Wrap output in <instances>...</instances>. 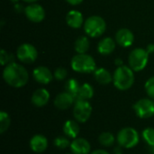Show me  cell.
Listing matches in <instances>:
<instances>
[{"instance_id":"cell-1","label":"cell","mask_w":154,"mask_h":154,"mask_svg":"<svg viewBox=\"0 0 154 154\" xmlns=\"http://www.w3.org/2000/svg\"><path fill=\"white\" fill-rule=\"evenodd\" d=\"M3 79L10 87L20 88L28 83L29 74L23 66L16 62H12L5 67L3 70Z\"/></svg>"},{"instance_id":"cell-2","label":"cell","mask_w":154,"mask_h":154,"mask_svg":"<svg viewBox=\"0 0 154 154\" xmlns=\"http://www.w3.org/2000/svg\"><path fill=\"white\" fill-rule=\"evenodd\" d=\"M134 71L125 65L117 67L113 75L114 86L122 91L128 90L131 88L134 83Z\"/></svg>"},{"instance_id":"cell-3","label":"cell","mask_w":154,"mask_h":154,"mask_svg":"<svg viewBox=\"0 0 154 154\" xmlns=\"http://www.w3.org/2000/svg\"><path fill=\"white\" fill-rule=\"evenodd\" d=\"M71 68L79 73H91L97 69L94 58L88 53H77L71 60Z\"/></svg>"},{"instance_id":"cell-4","label":"cell","mask_w":154,"mask_h":154,"mask_svg":"<svg viewBox=\"0 0 154 154\" xmlns=\"http://www.w3.org/2000/svg\"><path fill=\"white\" fill-rule=\"evenodd\" d=\"M106 29V21L98 15H92L84 22V31L88 36L97 38L101 36Z\"/></svg>"},{"instance_id":"cell-5","label":"cell","mask_w":154,"mask_h":154,"mask_svg":"<svg viewBox=\"0 0 154 154\" xmlns=\"http://www.w3.org/2000/svg\"><path fill=\"white\" fill-rule=\"evenodd\" d=\"M116 141L121 147L125 149H132L139 143V133L133 127H125L117 133Z\"/></svg>"},{"instance_id":"cell-6","label":"cell","mask_w":154,"mask_h":154,"mask_svg":"<svg viewBox=\"0 0 154 154\" xmlns=\"http://www.w3.org/2000/svg\"><path fill=\"white\" fill-rule=\"evenodd\" d=\"M149 53L146 49L136 48L133 50L128 57L129 67L134 71L139 72L145 69L149 61Z\"/></svg>"},{"instance_id":"cell-7","label":"cell","mask_w":154,"mask_h":154,"mask_svg":"<svg viewBox=\"0 0 154 154\" xmlns=\"http://www.w3.org/2000/svg\"><path fill=\"white\" fill-rule=\"evenodd\" d=\"M92 106L88 100H76L73 105V117L79 123H86L92 115Z\"/></svg>"},{"instance_id":"cell-8","label":"cell","mask_w":154,"mask_h":154,"mask_svg":"<svg viewBox=\"0 0 154 154\" xmlns=\"http://www.w3.org/2000/svg\"><path fill=\"white\" fill-rule=\"evenodd\" d=\"M133 109L139 118H151L154 116V100L150 97L141 98L134 103Z\"/></svg>"},{"instance_id":"cell-9","label":"cell","mask_w":154,"mask_h":154,"mask_svg":"<svg viewBox=\"0 0 154 154\" xmlns=\"http://www.w3.org/2000/svg\"><path fill=\"white\" fill-rule=\"evenodd\" d=\"M16 57L22 63L31 64L36 60L38 51L32 44L23 43L16 50Z\"/></svg>"},{"instance_id":"cell-10","label":"cell","mask_w":154,"mask_h":154,"mask_svg":"<svg viewBox=\"0 0 154 154\" xmlns=\"http://www.w3.org/2000/svg\"><path fill=\"white\" fill-rule=\"evenodd\" d=\"M24 14L26 18L32 23H41L45 18L44 8L37 3L30 4L27 5L24 8Z\"/></svg>"},{"instance_id":"cell-11","label":"cell","mask_w":154,"mask_h":154,"mask_svg":"<svg viewBox=\"0 0 154 154\" xmlns=\"http://www.w3.org/2000/svg\"><path fill=\"white\" fill-rule=\"evenodd\" d=\"M76 102V98L67 91L61 92L56 96L53 104L54 106L60 110H67L72 106Z\"/></svg>"},{"instance_id":"cell-12","label":"cell","mask_w":154,"mask_h":154,"mask_svg":"<svg viewBox=\"0 0 154 154\" xmlns=\"http://www.w3.org/2000/svg\"><path fill=\"white\" fill-rule=\"evenodd\" d=\"M69 148L72 154H90L91 152V145L89 142L82 137L73 139Z\"/></svg>"},{"instance_id":"cell-13","label":"cell","mask_w":154,"mask_h":154,"mask_svg":"<svg viewBox=\"0 0 154 154\" xmlns=\"http://www.w3.org/2000/svg\"><path fill=\"white\" fill-rule=\"evenodd\" d=\"M32 77L36 82L42 85H47L51 82L54 78L50 69L44 66H39L32 71Z\"/></svg>"},{"instance_id":"cell-14","label":"cell","mask_w":154,"mask_h":154,"mask_svg":"<svg viewBox=\"0 0 154 154\" xmlns=\"http://www.w3.org/2000/svg\"><path fill=\"white\" fill-rule=\"evenodd\" d=\"M116 42L118 45L127 48L133 45L134 42V35L127 28H121L116 33Z\"/></svg>"},{"instance_id":"cell-15","label":"cell","mask_w":154,"mask_h":154,"mask_svg":"<svg viewBox=\"0 0 154 154\" xmlns=\"http://www.w3.org/2000/svg\"><path fill=\"white\" fill-rule=\"evenodd\" d=\"M50 93L45 88H38L32 95V104L36 107H42L50 101Z\"/></svg>"},{"instance_id":"cell-16","label":"cell","mask_w":154,"mask_h":154,"mask_svg":"<svg viewBox=\"0 0 154 154\" xmlns=\"http://www.w3.org/2000/svg\"><path fill=\"white\" fill-rule=\"evenodd\" d=\"M48 140L42 134L33 135L29 143L31 150L35 153H42L45 152L48 148Z\"/></svg>"},{"instance_id":"cell-17","label":"cell","mask_w":154,"mask_h":154,"mask_svg":"<svg viewBox=\"0 0 154 154\" xmlns=\"http://www.w3.org/2000/svg\"><path fill=\"white\" fill-rule=\"evenodd\" d=\"M65 20L67 24L73 29L80 28L85 22L82 14L78 10H70L69 12H68Z\"/></svg>"},{"instance_id":"cell-18","label":"cell","mask_w":154,"mask_h":154,"mask_svg":"<svg viewBox=\"0 0 154 154\" xmlns=\"http://www.w3.org/2000/svg\"><path fill=\"white\" fill-rule=\"evenodd\" d=\"M116 41L111 37L103 38L97 44V51L101 55L106 56L114 52L116 49Z\"/></svg>"},{"instance_id":"cell-19","label":"cell","mask_w":154,"mask_h":154,"mask_svg":"<svg viewBox=\"0 0 154 154\" xmlns=\"http://www.w3.org/2000/svg\"><path fill=\"white\" fill-rule=\"evenodd\" d=\"M62 131H63V134H65V136L69 137V139L73 140V139L77 138L80 132L79 122L76 120H67L63 125Z\"/></svg>"},{"instance_id":"cell-20","label":"cell","mask_w":154,"mask_h":154,"mask_svg":"<svg viewBox=\"0 0 154 154\" xmlns=\"http://www.w3.org/2000/svg\"><path fill=\"white\" fill-rule=\"evenodd\" d=\"M94 78L101 85H108L113 82V75L105 68L97 69L94 71Z\"/></svg>"},{"instance_id":"cell-21","label":"cell","mask_w":154,"mask_h":154,"mask_svg":"<svg viewBox=\"0 0 154 154\" xmlns=\"http://www.w3.org/2000/svg\"><path fill=\"white\" fill-rule=\"evenodd\" d=\"M94 96V88L88 83H84L80 86L76 100H89Z\"/></svg>"},{"instance_id":"cell-22","label":"cell","mask_w":154,"mask_h":154,"mask_svg":"<svg viewBox=\"0 0 154 154\" xmlns=\"http://www.w3.org/2000/svg\"><path fill=\"white\" fill-rule=\"evenodd\" d=\"M89 40L87 36H80L79 37L75 43H74V49L77 53L83 54L87 53V51L89 49Z\"/></svg>"},{"instance_id":"cell-23","label":"cell","mask_w":154,"mask_h":154,"mask_svg":"<svg viewBox=\"0 0 154 154\" xmlns=\"http://www.w3.org/2000/svg\"><path fill=\"white\" fill-rule=\"evenodd\" d=\"M80 84L76 79H69L65 83V91L71 94L75 98H77L79 90L80 88Z\"/></svg>"},{"instance_id":"cell-24","label":"cell","mask_w":154,"mask_h":154,"mask_svg":"<svg viewBox=\"0 0 154 154\" xmlns=\"http://www.w3.org/2000/svg\"><path fill=\"white\" fill-rule=\"evenodd\" d=\"M99 143L104 147H111L116 143V138L114 134L110 132H104L98 137Z\"/></svg>"},{"instance_id":"cell-25","label":"cell","mask_w":154,"mask_h":154,"mask_svg":"<svg viewBox=\"0 0 154 154\" xmlns=\"http://www.w3.org/2000/svg\"><path fill=\"white\" fill-rule=\"evenodd\" d=\"M11 125V119L9 115L5 111L0 112V134H5Z\"/></svg>"},{"instance_id":"cell-26","label":"cell","mask_w":154,"mask_h":154,"mask_svg":"<svg viewBox=\"0 0 154 154\" xmlns=\"http://www.w3.org/2000/svg\"><path fill=\"white\" fill-rule=\"evenodd\" d=\"M70 143L71 142L69 141V138L67 136H58L53 141L54 146L60 150H64L69 148L70 146Z\"/></svg>"},{"instance_id":"cell-27","label":"cell","mask_w":154,"mask_h":154,"mask_svg":"<svg viewBox=\"0 0 154 154\" xmlns=\"http://www.w3.org/2000/svg\"><path fill=\"white\" fill-rule=\"evenodd\" d=\"M142 136L150 147L154 146V128L148 127L144 129L142 133Z\"/></svg>"},{"instance_id":"cell-28","label":"cell","mask_w":154,"mask_h":154,"mask_svg":"<svg viewBox=\"0 0 154 154\" xmlns=\"http://www.w3.org/2000/svg\"><path fill=\"white\" fill-rule=\"evenodd\" d=\"M13 55L12 54H9L7 51H5L4 49L1 50L0 51V61H1V64L3 66H6L7 64L9 63H12V62H14V59H13Z\"/></svg>"},{"instance_id":"cell-29","label":"cell","mask_w":154,"mask_h":154,"mask_svg":"<svg viewBox=\"0 0 154 154\" xmlns=\"http://www.w3.org/2000/svg\"><path fill=\"white\" fill-rule=\"evenodd\" d=\"M144 88L146 91L147 96L154 100V76L150 78L144 85Z\"/></svg>"},{"instance_id":"cell-30","label":"cell","mask_w":154,"mask_h":154,"mask_svg":"<svg viewBox=\"0 0 154 154\" xmlns=\"http://www.w3.org/2000/svg\"><path fill=\"white\" fill-rule=\"evenodd\" d=\"M68 75V72H67V69H64V68H58L55 69L54 73H53V77L56 80H59V81H62L66 79Z\"/></svg>"},{"instance_id":"cell-31","label":"cell","mask_w":154,"mask_h":154,"mask_svg":"<svg viewBox=\"0 0 154 154\" xmlns=\"http://www.w3.org/2000/svg\"><path fill=\"white\" fill-rule=\"evenodd\" d=\"M67 3H69L71 5H78L83 2V0H66Z\"/></svg>"},{"instance_id":"cell-32","label":"cell","mask_w":154,"mask_h":154,"mask_svg":"<svg viewBox=\"0 0 154 154\" xmlns=\"http://www.w3.org/2000/svg\"><path fill=\"white\" fill-rule=\"evenodd\" d=\"M90 154H110L107 151L103 150V149H98V150H95L94 152H91Z\"/></svg>"},{"instance_id":"cell-33","label":"cell","mask_w":154,"mask_h":154,"mask_svg":"<svg viewBox=\"0 0 154 154\" xmlns=\"http://www.w3.org/2000/svg\"><path fill=\"white\" fill-rule=\"evenodd\" d=\"M114 154H123V147L118 145L114 149Z\"/></svg>"},{"instance_id":"cell-34","label":"cell","mask_w":154,"mask_h":154,"mask_svg":"<svg viewBox=\"0 0 154 154\" xmlns=\"http://www.w3.org/2000/svg\"><path fill=\"white\" fill-rule=\"evenodd\" d=\"M146 51H147V52L149 53V54H151V53H153L154 52V44H149L148 46H147V48H146Z\"/></svg>"},{"instance_id":"cell-35","label":"cell","mask_w":154,"mask_h":154,"mask_svg":"<svg viewBox=\"0 0 154 154\" xmlns=\"http://www.w3.org/2000/svg\"><path fill=\"white\" fill-rule=\"evenodd\" d=\"M115 64H116L117 67H120V66L124 65V61H123L120 58H117V59H116V60H115Z\"/></svg>"},{"instance_id":"cell-36","label":"cell","mask_w":154,"mask_h":154,"mask_svg":"<svg viewBox=\"0 0 154 154\" xmlns=\"http://www.w3.org/2000/svg\"><path fill=\"white\" fill-rule=\"evenodd\" d=\"M14 10H15L16 12L20 13V12L23 10V6H22L20 4H15V5H14Z\"/></svg>"},{"instance_id":"cell-37","label":"cell","mask_w":154,"mask_h":154,"mask_svg":"<svg viewBox=\"0 0 154 154\" xmlns=\"http://www.w3.org/2000/svg\"><path fill=\"white\" fill-rule=\"evenodd\" d=\"M24 2H27V3H30V4H33V3H36L38 0H23Z\"/></svg>"},{"instance_id":"cell-38","label":"cell","mask_w":154,"mask_h":154,"mask_svg":"<svg viewBox=\"0 0 154 154\" xmlns=\"http://www.w3.org/2000/svg\"><path fill=\"white\" fill-rule=\"evenodd\" d=\"M150 152H151V154H154V146L150 147Z\"/></svg>"},{"instance_id":"cell-39","label":"cell","mask_w":154,"mask_h":154,"mask_svg":"<svg viewBox=\"0 0 154 154\" xmlns=\"http://www.w3.org/2000/svg\"><path fill=\"white\" fill-rule=\"evenodd\" d=\"M19 0H11V2H13V3H17Z\"/></svg>"},{"instance_id":"cell-40","label":"cell","mask_w":154,"mask_h":154,"mask_svg":"<svg viewBox=\"0 0 154 154\" xmlns=\"http://www.w3.org/2000/svg\"><path fill=\"white\" fill-rule=\"evenodd\" d=\"M66 154H72V153H66Z\"/></svg>"}]
</instances>
